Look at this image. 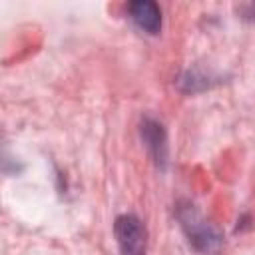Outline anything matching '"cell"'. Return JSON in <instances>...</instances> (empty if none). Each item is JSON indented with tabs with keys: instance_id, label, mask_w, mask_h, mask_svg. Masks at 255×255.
<instances>
[{
	"instance_id": "obj_3",
	"label": "cell",
	"mask_w": 255,
	"mask_h": 255,
	"mask_svg": "<svg viewBox=\"0 0 255 255\" xmlns=\"http://www.w3.org/2000/svg\"><path fill=\"white\" fill-rule=\"evenodd\" d=\"M129 18L133 20V24L147 32V34H157L161 28V10L155 2L149 0H139V2H131L128 6Z\"/></svg>"
},
{
	"instance_id": "obj_2",
	"label": "cell",
	"mask_w": 255,
	"mask_h": 255,
	"mask_svg": "<svg viewBox=\"0 0 255 255\" xmlns=\"http://www.w3.org/2000/svg\"><path fill=\"white\" fill-rule=\"evenodd\" d=\"M114 235L122 255H145L147 231L135 215H120L114 223Z\"/></svg>"
},
{
	"instance_id": "obj_1",
	"label": "cell",
	"mask_w": 255,
	"mask_h": 255,
	"mask_svg": "<svg viewBox=\"0 0 255 255\" xmlns=\"http://www.w3.org/2000/svg\"><path fill=\"white\" fill-rule=\"evenodd\" d=\"M177 219H179L189 243L197 251H201V253H217L223 247L221 231L213 223H209L195 207H191V205L179 207Z\"/></svg>"
},
{
	"instance_id": "obj_4",
	"label": "cell",
	"mask_w": 255,
	"mask_h": 255,
	"mask_svg": "<svg viewBox=\"0 0 255 255\" xmlns=\"http://www.w3.org/2000/svg\"><path fill=\"white\" fill-rule=\"evenodd\" d=\"M141 135H143L145 145H147L149 151L153 153L155 161H161V163H163V161H165V149H167L163 128H161L157 122H153V120H145L143 126H141Z\"/></svg>"
}]
</instances>
